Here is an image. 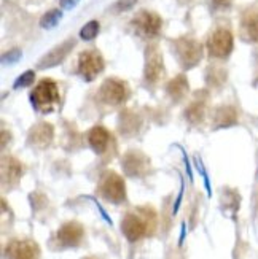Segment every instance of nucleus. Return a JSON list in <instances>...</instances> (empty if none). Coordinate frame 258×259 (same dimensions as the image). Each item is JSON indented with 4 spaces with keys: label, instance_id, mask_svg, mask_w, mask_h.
I'll use <instances>...</instances> for the list:
<instances>
[{
    "label": "nucleus",
    "instance_id": "f257e3e1",
    "mask_svg": "<svg viewBox=\"0 0 258 259\" xmlns=\"http://www.w3.org/2000/svg\"><path fill=\"white\" fill-rule=\"evenodd\" d=\"M155 229V211L147 207L128 211L121 220V231L129 242H137Z\"/></svg>",
    "mask_w": 258,
    "mask_h": 259
},
{
    "label": "nucleus",
    "instance_id": "f03ea898",
    "mask_svg": "<svg viewBox=\"0 0 258 259\" xmlns=\"http://www.w3.org/2000/svg\"><path fill=\"white\" fill-rule=\"evenodd\" d=\"M30 102L40 111H51L53 105L59 102L58 84L50 78H43L30 93Z\"/></svg>",
    "mask_w": 258,
    "mask_h": 259
},
{
    "label": "nucleus",
    "instance_id": "7ed1b4c3",
    "mask_svg": "<svg viewBox=\"0 0 258 259\" xmlns=\"http://www.w3.org/2000/svg\"><path fill=\"white\" fill-rule=\"evenodd\" d=\"M174 51L182 69L188 70L193 69L203 59V45L196 41L195 38L182 37L174 41Z\"/></svg>",
    "mask_w": 258,
    "mask_h": 259
},
{
    "label": "nucleus",
    "instance_id": "20e7f679",
    "mask_svg": "<svg viewBox=\"0 0 258 259\" xmlns=\"http://www.w3.org/2000/svg\"><path fill=\"white\" fill-rule=\"evenodd\" d=\"M99 194L112 204H121L126 199V188L123 178L115 172H105L99 182Z\"/></svg>",
    "mask_w": 258,
    "mask_h": 259
},
{
    "label": "nucleus",
    "instance_id": "39448f33",
    "mask_svg": "<svg viewBox=\"0 0 258 259\" xmlns=\"http://www.w3.org/2000/svg\"><path fill=\"white\" fill-rule=\"evenodd\" d=\"M104 70V59L97 51H83L78 56V72L86 81H93Z\"/></svg>",
    "mask_w": 258,
    "mask_h": 259
},
{
    "label": "nucleus",
    "instance_id": "423d86ee",
    "mask_svg": "<svg viewBox=\"0 0 258 259\" xmlns=\"http://www.w3.org/2000/svg\"><path fill=\"white\" fill-rule=\"evenodd\" d=\"M163 72H164L163 56L160 50L155 45H152V47L145 50V69H143L145 81L150 84L158 83V80L163 76Z\"/></svg>",
    "mask_w": 258,
    "mask_h": 259
},
{
    "label": "nucleus",
    "instance_id": "0eeeda50",
    "mask_svg": "<svg viewBox=\"0 0 258 259\" xmlns=\"http://www.w3.org/2000/svg\"><path fill=\"white\" fill-rule=\"evenodd\" d=\"M132 26L137 29L139 33H142L143 37H156L161 30L163 26V21L161 18L153 13V11H147V10H142L139 13L134 16L132 19Z\"/></svg>",
    "mask_w": 258,
    "mask_h": 259
},
{
    "label": "nucleus",
    "instance_id": "6e6552de",
    "mask_svg": "<svg viewBox=\"0 0 258 259\" xmlns=\"http://www.w3.org/2000/svg\"><path fill=\"white\" fill-rule=\"evenodd\" d=\"M207 48L210 56L214 58H228L230 53L233 51V35L228 29H217L209 37Z\"/></svg>",
    "mask_w": 258,
    "mask_h": 259
},
{
    "label": "nucleus",
    "instance_id": "1a4fd4ad",
    "mask_svg": "<svg viewBox=\"0 0 258 259\" xmlns=\"http://www.w3.org/2000/svg\"><path fill=\"white\" fill-rule=\"evenodd\" d=\"M7 259H39L40 248L32 240H13L5 250Z\"/></svg>",
    "mask_w": 258,
    "mask_h": 259
},
{
    "label": "nucleus",
    "instance_id": "9d476101",
    "mask_svg": "<svg viewBox=\"0 0 258 259\" xmlns=\"http://www.w3.org/2000/svg\"><path fill=\"white\" fill-rule=\"evenodd\" d=\"M100 99L108 105H118L126 99V86L117 78H107L100 86Z\"/></svg>",
    "mask_w": 258,
    "mask_h": 259
},
{
    "label": "nucleus",
    "instance_id": "9b49d317",
    "mask_svg": "<svg viewBox=\"0 0 258 259\" xmlns=\"http://www.w3.org/2000/svg\"><path fill=\"white\" fill-rule=\"evenodd\" d=\"M123 168L129 177H143L149 172L150 159L140 151H129L123 157Z\"/></svg>",
    "mask_w": 258,
    "mask_h": 259
},
{
    "label": "nucleus",
    "instance_id": "f8f14e48",
    "mask_svg": "<svg viewBox=\"0 0 258 259\" xmlns=\"http://www.w3.org/2000/svg\"><path fill=\"white\" fill-rule=\"evenodd\" d=\"M83 235L85 229L82 224L77 221H69L59 228L58 234H56V240L61 246H77L82 243Z\"/></svg>",
    "mask_w": 258,
    "mask_h": 259
},
{
    "label": "nucleus",
    "instance_id": "ddd939ff",
    "mask_svg": "<svg viewBox=\"0 0 258 259\" xmlns=\"http://www.w3.org/2000/svg\"><path fill=\"white\" fill-rule=\"evenodd\" d=\"M73 47H75V40L73 38H69V40H65L64 43L58 45V47L53 48L48 54H45L43 58L40 59L39 69H51V67L61 64L67 58V54L73 50Z\"/></svg>",
    "mask_w": 258,
    "mask_h": 259
},
{
    "label": "nucleus",
    "instance_id": "4468645a",
    "mask_svg": "<svg viewBox=\"0 0 258 259\" xmlns=\"http://www.w3.org/2000/svg\"><path fill=\"white\" fill-rule=\"evenodd\" d=\"M53 126L48 124V122H40V124L33 126L29 132V143L30 145H35L39 148H45L48 146L53 140Z\"/></svg>",
    "mask_w": 258,
    "mask_h": 259
},
{
    "label": "nucleus",
    "instance_id": "2eb2a0df",
    "mask_svg": "<svg viewBox=\"0 0 258 259\" xmlns=\"http://www.w3.org/2000/svg\"><path fill=\"white\" fill-rule=\"evenodd\" d=\"M108 140H110V134L102 126H96L88 132V142L93 146V150L97 153H104L107 150Z\"/></svg>",
    "mask_w": 258,
    "mask_h": 259
},
{
    "label": "nucleus",
    "instance_id": "dca6fc26",
    "mask_svg": "<svg viewBox=\"0 0 258 259\" xmlns=\"http://www.w3.org/2000/svg\"><path fill=\"white\" fill-rule=\"evenodd\" d=\"M166 91L169 94V97H172V100L178 102V100H182L185 94L188 93V80L183 75H177L174 80L167 83Z\"/></svg>",
    "mask_w": 258,
    "mask_h": 259
},
{
    "label": "nucleus",
    "instance_id": "f3484780",
    "mask_svg": "<svg viewBox=\"0 0 258 259\" xmlns=\"http://www.w3.org/2000/svg\"><path fill=\"white\" fill-rule=\"evenodd\" d=\"M242 32L247 40L258 43V11L247 13L242 19Z\"/></svg>",
    "mask_w": 258,
    "mask_h": 259
},
{
    "label": "nucleus",
    "instance_id": "a211bd4d",
    "mask_svg": "<svg viewBox=\"0 0 258 259\" xmlns=\"http://www.w3.org/2000/svg\"><path fill=\"white\" fill-rule=\"evenodd\" d=\"M2 170H4V182L8 180V183H16L22 175V165L15 157H8V159H4Z\"/></svg>",
    "mask_w": 258,
    "mask_h": 259
},
{
    "label": "nucleus",
    "instance_id": "6ab92c4d",
    "mask_svg": "<svg viewBox=\"0 0 258 259\" xmlns=\"http://www.w3.org/2000/svg\"><path fill=\"white\" fill-rule=\"evenodd\" d=\"M238 119V115H236V110L233 107H220L215 113V127H227V126H231L234 124Z\"/></svg>",
    "mask_w": 258,
    "mask_h": 259
},
{
    "label": "nucleus",
    "instance_id": "aec40b11",
    "mask_svg": "<svg viewBox=\"0 0 258 259\" xmlns=\"http://www.w3.org/2000/svg\"><path fill=\"white\" fill-rule=\"evenodd\" d=\"M140 127V119L136 113L132 111H125L120 116V131L125 134H134Z\"/></svg>",
    "mask_w": 258,
    "mask_h": 259
},
{
    "label": "nucleus",
    "instance_id": "412c9836",
    "mask_svg": "<svg viewBox=\"0 0 258 259\" xmlns=\"http://www.w3.org/2000/svg\"><path fill=\"white\" fill-rule=\"evenodd\" d=\"M185 116H187V119L190 122L198 124V122H201V121H203V118H204V104L199 102V100H196L195 104H192V105L188 107Z\"/></svg>",
    "mask_w": 258,
    "mask_h": 259
},
{
    "label": "nucleus",
    "instance_id": "4be33fe9",
    "mask_svg": "<svg viewBox=\"0 0 258 259\" xmlns=\"http://www.w3.org/2000/svg\"><path fill=\"white\" fill-rule=\"evenodd\" d=\"M61 18H62V13H61L59 10H51V11H48V13H45V15L42 16V19H40V26H42L43 29L50 30V29H53V27H56V26L59 24Z\"/></svg>",
    "mask_w": 258,
    "mask_h": 259
},
{
    "label": "nucleus",
    "instance_id": "5701e85b",
    "mask_svg": "<svg viewBox=\"0 0 258 259\" xmlns=\"http://www.w3.org/2000/svg\"><path fill=\"white\" fill-rule=\"evenodd\" d=\"M99 33V22L97 21H89L88 24H85L80 30V37L86 41L94 40Z\"/></svg>",
    "mask_w": 258,
    "mask_h": 259
},
{
    "label": "nucleus",
    "instance_id": "b1692460",
    "mask_svg": "<svg viewBox=\"0 0 258 259\" xmlns=\"http://www.w3.org/2000/svg\"><path fill=\"white\" fill-rule=\"evenodd\" d=\"M33 80H35V73H33V70H27L22 73L18 80L15 81V89H19V88H26V86H30L33 83Z\"/></svg>",
    "mask_w": 258,
    "mask_h": 259
},
{
    "label": "nucleus",
    "instance_id": "393cba45",
    "mask_svg": "<svg viewBox=\"0 0 258 259\" xmlns=\"http://www.w3.org/2000/svg\"><path fill=\"white\" fill-rule=\"evenodd\" d=\"M21 54H22V53H21L18 48H15V50H11V51L5 53V54L2 56V64L7 65V64H15V62H18V61L21 59Z\"/></svg>",
    "mask_w": 258,
    "mask_h": 259
},
{
    "label": "nucleus",
    "instance_id": "a878e982",
    "mask_svg": "<svg viewBox=\"0 0 258 259\" xmlns=\"http://www.w3.org/2000/svg\"><path fill=\"white\" fill-rule=\"evenodd\" d=\"M136 2H137V0H118L114 8L117 11H128V10H131L134 5H136Z\"/></svg>",
    "mask_w": 258,
    "mask_h": 259
},
{
    "label": "nucleus",
    "instance_id": "bb28decb",
    "mask_svg": "<svg viewBox=\"0 0 258 259\" xmlns=\"http://www.w3.org/2000/svg\"><path fill=\"white\" fill-rule=\"evenodd\" d=\"M233 4V0H212V7L215 10H227Z\"/></svg>",
    "mask_w": 258,
    "mask_h": 259
},
{
    "label": "nucleus",
    "instance_id": "cd10ccee",
    "mask_svg": "<svg viewBox=\"0 0 258 259\" xmlns=\"http://www.w3.org/2000/svg\"><path fill=\"white\" fill-rule=\"evenodd\" d=\"M80 0H61V7L65 8V10H72L78 5Z\"/></svg>",
    "mask_w": 258,
    "mask_h": 259
}]
</instances>
